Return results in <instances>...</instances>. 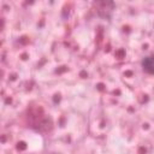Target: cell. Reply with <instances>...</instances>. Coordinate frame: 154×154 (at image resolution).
<instances>
[{"label": "cell", "mask_w": 154, "mask_h": 154, "mask_svg": "<svg viewBox=\"0 0 154 154\" xmlns=\"http://www.w3.org/2000/svg\"><path fill=\"white\" fill-rule=\"evenodd\" d=\"M142 67L146 72L154 75V55H148L142 60Z\"/></svg>", "instance_id": "1"}]
</instances>
